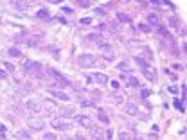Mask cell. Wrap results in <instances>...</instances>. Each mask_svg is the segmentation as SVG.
<instances>
[{
    "label": "cell",
    "mask_w": 187,
    "mask_h": 140,
    "mask_svg": "<svg viewBox=\"0 0 187 140\" xmlns=\"http://www.w3.org/2000/svg\"><path fill=\"white\" fill-rule=\"evenodd\" d=\"M77 65H79V67H83V68H90V67H94V65H95V56H94V54H90V52L79 54V58H77Z\"/></svg>",
    "instance_id": "6da1fadb"
},
{
    "label": "cell",
    "mask_w": 187,
    "mask_h": 140,
    "mask_svg": "<svg viewBox=\"0 0 187 140\" xmlns=\"http://www.w3.org/2000/svg\"><path fill=\"white\" fill-rule=\"evenodd\" d=\"M49 76H50V77H54V81H56V86H59V88H63V86H68V79H67L65 76H61L59 72H56V70H49Z\"/></svg>",
    "instance_id": "7a4b0ae2"
},
{
    "label": "cell",
    "mask_w": 187,
    "mask_h": 140,
    "mask_svg": "<svg viewBox=\"0 0 187 140\" xmlns=\"http://www.w3.org/2000/svg\"><path fill=\"white\" fill-rule=\"evenodd\" d=\"M50 126H52L54 130H58V131H68V130L72 128L65 119H52V121H50Z\"/></svg>",
    "instance_id": "3957f363"
},
{
    "label": "cell",
    "mask_w": 187,
    "mask_h": 140,
    "mask_svg": "<svg viewBox=\"0 0 187 140\" xmlns=\"http://www.w3.org/2000/svg\"><path fill=\"white\" fill-rule=\"evenodd\" d=\"M23 70L25 72H29V74H40V70H41V65L38 63V61H25V65H23Z\"/></svg>",
    "instance_id": "277c9868"
},
{
    "label": "cell",
    "mask_w": 187,
    "mask_h": 140,
    "mask_svg": "<svg viewBox=\"0 0 187 140\" xmlns=\"http://www.w3.org/2000/svg\"><path fill=\"white\" fill-rule=\"evenodd\" d=\"M88 40H90V41H94V43H97V45H99L101 49L108 45V40H106V38H104L103 34H97V32H94V34H90V36H88Z\"/></svg>",
    "instance_id": "5b68a950"
},
{
    "label": "cell",
    "mask_w": 187,
    "mask_h": 140,
    "mask_svg": "<svg viewBox=\"0 0 187 140\" xmlns=\"http://www.w3.org/2000/svg\"><path fill=\"white\" fill-rule=\"evenodd\" d=\"M142 72H144V76H146V79H148V81H151V83H155V81H157V70H155L153 67H148V68H144Z\"/></svg>",
    "instance_id": "8992f818"
},
{
    "label": "cell",
    "mask_w": 187,
    "mask_h": 140,
    "mask_svg": "<svg viewBox=\"0 0 187 140\" xmlns=\"http://www.w3.org/2000/svg\"><path fill=\"white\" fill-rule=\"evenodd\" d=\"M49 94L52 95V97H56V99H59V101H68V95L65 94V92H61V90H54V88H49Z\"/></svg>",
    "instance_id": "52a82bcc"
},
{
    "label": "cell",
    "mask_w": 187,
    "mask_h": 140,
    "mask_svg": "<svg viewBox=\"0 0 187 140\" xmlns=\"http://www.w3.org/2000/svg\"><path fill=\"white\" fill-rule=\"evenodd\" d=\"M76 122H77L79 126H83V128H92V119L86 117V115H79V117H76Z\"/></svg>",
    "instance_id": "ba28073f"
},
{
    "label": "cell",
    "mask_w": 187,
    "mask_h": 140,
    "mask_svg": "<svg viewBox=\"0 0 187 140\" xmlns=\"http://www.w3.org/2000/svg\"><path fill=\"white\" fill-rule=\"evenodd\" d=\"M27 124H29V128H31V130H36V131L43 130V126H45L40 119H29V121H27Z\"/></svg>",
    "instance_id": "9c48e42d"
},
{
    "label": "cell",
    "mask_w": 187,
    "mask_h": 140,
    "mask_svg": "<svg viewBox=\"0 0 187 140\" xmlns=\"http://www.w3.org/2000/svg\"><path fill=\"white\" fill-rule=\"evenodd\" d=\"M148 22H149V27H160V18L155 13H149L148 14Z\"/></svg>",
    "instance_id": "30bf717a"
},
{
    "label": "cell",
    "mask_w": 187,
    "mask_h": 140,
    "mask_svg": "<svg viewBox=\"0 0 187 140\" xmlns=\"http://www.w3.org/2000/svg\"><path fill=\"white\" fill-rule=\"evenodd\" d=\"M90 81H95V83H99V85H106V83H108V77H106L104 74H94V76L90 77Z\"/></svg>",
    "instance_id": "8fae6325"
},
{
    "label": "cell",
    "mask_w": 187,
    "mask_h": 140,
    "mask_svg": "<svg viewBox=\"0 0 187 140\" xmlns=\"http://www.w3.org/2000/svg\"><path fill=\"white\" fill-rule=\"evenodd\" d=\"M124 112H126L128 115H137V113H139V108H137V104H133V103H126Z\"/></svg>",
    "instance_id": "7c38bea8"
},
{
    "label": "cell",
    "mask_w": 187,
    "mask_h": 140,
    "mask_svg": "<svg viewBox=\"0 0 187 140\" xmlns=\"http://www.w3.org/2000/svg\"><path fill=\"white\" fill-rule=\"evenodd\" d=\"M59 115H61V119H68V117L74 115V108H61L59 110Z\"/></svg>",
    "instance_id": "4fadbf2b"
},
{
    "label": "cell",
    "mask_w": 187,
    "mask_h": 140,
    "mask_svg": "<svg viewBox=\"0 0 187 140\" xmlns=\"http://www.w3.org/2000/svg\"><path fill=\"white\" fill-rule=\"evenodd\" d=\"M27 108H29L31 112H40V104H38L34 99H29V101H27Z\"/></svg>",
    "instance_id": "5bb4252c"
},
{
    "label": "cell",
    "mask_w": 187,
    "mask_h": 140,
    "mask_svg": "<svg viewBox=\"0 0 187 140\" xmlns=\"http://www.w3.org/2000/svg\"><path fill=\"white\" fill-rule=\"evenodd\" d=\"M103 56H104L106 59H112V58H113V52H112V47H110V45L103 47Z\"/></svg>",
    "instance_id": "9a60e30c"
},
{
    "label": "cell",
    "mask_w": 187,
    "mask_h": 140,
    "mask_svg": "<svg viewBox=\"0 0 187 140\" xmlns=\"http://www.w3.org/2000/svg\"><path fill=\"white\" fill-rule=\"evenodd\" d=\"M135 61H137V65H139V67H140V68H142V70H144V68H148V67H149V63H148V61H146V59H142V58H140V56H135Z\"/></svg>",
    "instance_id": "2e32d148"
},
{
    "label": "cell",
    "mask_w": 187,
    "mask_h": 140,
    "mask_svg": "<svg viewBox=\"0 0 187 140\" xmlns=\"http://www.w3.org/2000/svg\"><path fill=\"white\" fill-rule=\"evenodd\" d=\"M97 117H99V121H101V122H104V124H108V122H110V121H108V115H106V113H104V110H101V108L97 110Z\"/></svg>",
    "instance_id": "e0dca14e"
},
{
    "label": "cell",
    "mask_w": 187,
    "mask_h": 140,
    "mask_svg": "<svg viewBox=\"0 0 187 140\" xmlns=\"http://www.w3.org/2000/svg\"><path fill=\"white\" fill-rule=\"evenodd\" d=\"M117 20H119V22H124V23H130V22H131V18H130L126 13H117Z\"/></svg>",
    "instance_id": "ac0fdd59"
},
{
    "label": "cell",
    "mask_w": 187,
    "mask_h": 140,
    "mask_svg": "<svg viewBox=\"0 0 187 140\" xmlns=\"http://www.w3.org/2000/svg\"><path fill=\"white\" fill-rule=\"evenodd\" d=\"M36 16H38V18H50V14H49V9H45V7H41V9L36 13Z\"/></svg>",
    "instance_id": "d6986e66"
},
{
    "label": "cell",
    "mask_w": 187,
    "mask_h": 140,
    "mask_svg": "<svg viewBox=\"0 0 187 140\" xmlns=\"http://www.w3.org/2000/svg\"><path fill=\"white\" fill-rule=\"evenodd\" d=\"M38 43H40V34L31 36V38L27 40V45H31V47H34V45H38Z\"/></svg>",
    "instance_id": "ffe728a7"
},
{
    "label": "cell",
    "mask_w": 187,
    "mask_h": 140,
    "mask_svg": "<svg viewBox=\"0 0 187 140\" xmlns=\"http://www.w3.org/2000/svg\"><path fill=\"white\" fill-rule=\"evenodd\" d=\"M14 137H16L18 140H31V135H29L27 131H18Z\"/></svg>",
    "instance_id": "44dd1931"
},
{
    "label": "cell",
    "mask_w": 187,
    "mask_h": 140,
    "mask_svg": "<svg viewBox=\"0 0 187 140\" xmlns=\"http://www.w3.org/2000/svg\"><path fill=\"white\" fill-rule=\"evenodd\" d=\"M169 25H171V27H176V29H178V27H180V20H178L176 16H171V18H169Z\"/></svg>",
    "instance_id": "7402d4cb"
},
{
    "label": "cell",
    "mask_w": 187,
    "mask_h": 140,
    "mask_svg": "<svg viewBox=\"0 0 187 140\" xmlns=\"http://www.w3.org/2000/svg\"><path fill=\"white\" fill-rule=\"evenodd\" d=\"M7 54H9L11 58H18V56H20V50H18L16 47H11V49L7 50Z\"/></svg>",
    "instance_id": "603a6c76"
},
{
    "label": "cell",
    "mask_w": 187,
    "mask_h": 140,
    "mask_svg": "<svg viewBox=\"0 0 187 140\" xmlns=\"http://www.w3.org/2000/svg\"><path fill=\"white\" fill-rule=\"evenodd\" d=\"M90 133H92V135H94L97 140H99V137L103 135V133H101V130H99V128H95V126H92V128H90Z\"/></svg>",
    "instance_id": "cb8c5ba5"
},
{
    "label": "cell",
    "mask_w": 187,
    "mask_h": 140,
    "mask_svg": "<svg viewBox=\"0 0 187 140\" xmlns=\"http://www.w3.org/2000/svg\"><path fill=\"white\" fill-rule=\"evenodd\" d=\"M117 67H119V70H126V72H130V70H131V67H130V65H128L126 61H121V63H119Z\"/></svg>",
    "instance_id": "d4e9b609"
},
{
    "label": "cell",
    "mask_w": 187,
    "mask_h": 140,
    "mask_svg": "<svg viewBox=\"0 0 187 140\" xmlns=\"http://www.w3.org/2000/svg\"><path fill=\"white\" fill-rule=\"evenodd\" d=\"M175 108H178L180 112H185V106H184V103H182V101H178V99H175Z\"/></svg>",
    "instance_id": "484cf974"
},
{
    "label": "cell",
    "mask_w": 187,
    "mask_h": 140,
    "mask_svg": "<svg viewBox=\"0 0 187 140\" xmlns=\"http://www.w3.org/2000/svg\"><path fill=\"white\" fill-rule=\"evenodd\" d=\"M2 67H4L7 72H14V67H13L11 63H7V61H4V63H2Z\"/></svg>",
    "instance_id": "4316f807"
},
{
    "label": "cell",
    "mask_w": 187,
    "mask_h": 140,
    "mask_svg": "<svg viewBox=\"0 0 187 140\" xmlns=\"http://www.w3.org/2000/svg\"><path fill=\"white\" fill-rule=\"evenodd\" d=\"M140 97H142V99H148V97H149V90H148V88H142V90H140Z\"/></svg>",
    "instance_id": "83f0119b"
},
{
    "label": "cell",
    "mask_w": 187,
    "mask_h": 140,
    "mask_svg": "<svg viewBox=\"0 0 187 140\" xmlns=\"http://www.w3.org/2000/svg\"><path fill=\"white\" fill-rule=\"evenodd\" d=\"M139 27H140V31H144V32H149V31H151V27H149L148 23H140Z\"/></svg>",
    "instance_id": "f1b7e54d"
},
{
    "label": "cell",
    "mask_w": 187,
    "mask_h": 140,
    "mask_svg": "<svg viewBox=\"0 0 187 140\" xmlns=\"http://www.w3.org/2000/svg\"><path fill=\"white\" fill-rule=\"evenodd\" d=\"M128 85H130V86H139V81H137L135 77H130V79H128Z\"/></svg>",
    "instance_id": "f546056e"
},
{
    "label": "cell",
    "mask_w": 187,
    "mask_h": 140,
    "mask_svg": "<svg viewBox=\"0 0 187 140\" xmlns=\"http://www.w3.org/2000/svg\"><path fill=\"white\" fill-rule=\"evenodd\" d=\"M79 23H81V25H90V23H92V20H90V18H81V20H79Z\"/></svg>",
    "instance_id": "4dcf8cb0"
},
{
    "label": "cell",
    "mask_w": 187,
    "mask_h": 140,
    "mask_svg": "<svg viewBox=\"0 0 187 140\" xmlns=\"http://www.w3.org/2000/svg\"><path fill=\"white\" fill-rule=\"evenodd\" d=\"M119 140H130V135L124 133V131H121V133H119Z\"/></svg>",
    "instance_id": "1f68e13d"
},
{
    "label": "cell",
    "mask_w": 187,
    "mask_h": 140,
    "mask_svg": "<svg viewBox=\"0 0 187 140\" xmlns=\"http://www.w3.org/2000/svg\"><path fill=\"white\" fill-rule=\"evenodd\" d=\"M81 106L88 108V106H94V101H81Z\"/></svg>",
    "instance_id": "d6a6232c"
},
{
    "label": "cell",
    "mask_w": 187,
    "mask_h": 140,
    "mask_svg": "<svg viewBox=\"0 0 187 140\" xmlns=\"http://www.w3.org/2000/svg\"><path fill=\"white\" fill-rule=\"evenodd\" d=\"M94 11H95V14H99V16H103V14L106 13V11H104L103 7H97V9H94Z\"/></svg>",
    "instance_id": "836d02e7"
},
{
    "label": "cell",
    "mask_w": 187,
    "mask_h": 140,
    "mask_svg": "<svg viewBox=\"0 0 187 140\" xmlns=\"http://www.w3.org/2000/svg\"><path fill=\"white\" fill-rule=\"evenodd\" d=\"M52 22H59V23H67L65 22V18H61V16H56V18H50Z\"/></svg>",
    "instance_id": "e575fe53"
},
{
    "label": "cell",
    "mask_w": 187,
    "mask_h": 140,
    "mask_svg": "<svg viewBox=\"0 0 187 140\" xmlns=\"http://www.w3.org/2000/svg\"><path fill=\"white\" fill-rule=\"evenodd\" d=\"M77 4H79V7H90V5H92L90 2H83V0H81V2H77Z\"/></svg>",
    "instance_id": "d590c367"
},
{
    "label": "cell",
    "mask_w": 187,
    "mask_h": 140,
    "mask_svg": "<svg viewBox=\"0 0 187 140\" xmlns=\"http://www.w3.org/2000/svg\"><path fill=\"white\" fill-rule=\"evenodd\" d=\"M56 139V135H52V133H47L45 135V140H54Z\"/></svg>",
    "instance_id": "8d00e7d4"
},
{
    "label": "cell",
    "mask_w": 187,
    "mask_h": 140,
    "mask_svg": "<svg viewBox=\"0 0 187 140\" xmlns=\"http://www.w3.org/2000/svg\"><path fill=\"white\" fill-rule=\"evenodd\" d=\"M61 11H63V13H72V9H70L68 5H63V7H61Z\"/></svg>",
    "instance_id": "74e56055"
},
{
    "label": "cell",
    "mask_w": 187,
    "mask_h": 140,
    "mask_svg": "<svg viewBox=\"0 0 187 140\" xmlns=\"http://www.w3.org/2000/svg\"><path fill=\"white\" fill-rule=\"evenodd\" d=\"M169 92H171V94H176V92H178V88H176V86H169Z\"/></svg>",
    "instance_id": "f35d334b"
},
{
    "label": "cell",
    "mask_w": 187,
    "mask_h": 140,
    "mask_svg": "<svg viewBox=\"0 0 187 140\" xmlns=\"http://www.w3.org/2000/svg\"><path fill=\"white\" fill-rule=\"evenodd\" d=\"M7 77V74H5V70H0V79H5Z\"/></svg>",
    "instance_id": "ab89813d"
},
{
    "label": "cell",
    "mask_w": 187,
    "mask_h": 140,
    "mask_svg": "<svg viewBox=\"0 0 187 140\" xmlns=\"http://www.w3.org/2000/svg\"><path fill=\"white\" fill-rule=\"evenodd\" d=\"M76 140H86V139H85L83 135H77V137H76Z\"/></svg>",
    "instance_id": "60d3db41"
},
{
    "label": "cell",
    "mask_w": 187,
    "mask_h": 140,
    "mask_svg": "<svg viewBox=\"0 0 187 140\" xmlns=\"http://www.w3.org/2000/svg\"><path fill=\"white\" fill-rule=\"evenodd\" d=\"M135 140H144V139H140V137H137V139H135Z\"/></svg>",
    "instance_id": "b9f144b4"
},
{
    "label": "cell",
    "mask_w": 187,
    "mask_h": 140,
    "mask_svg": "<svg viewBox=\"0 0 187 140\" xmlns=\"http://www.w3.org/2000/svg\"><path fill=\"white\" fill-rule=\"evenodd\" d=\"M99 140H101V139H99Z\"/></svg>",
    "instance_id": "7bdbcfd3"
}]
</instances>
